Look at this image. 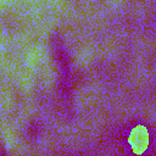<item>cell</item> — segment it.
<instances>
[{
  "label": "cell",
  "mask_w": 156,
  "mask_h": 156,
  "mask_svg": "<svg viewBox=\"0 0 156 156\" xmlns=\"http://www.w3.org/2000/svg\"><path fill=\"white\" fill-rule=\"evenodd\" d=\"M129 144L135 154H143L149 145V132L144 126L135 127L129 135Z\"/></svg>",
  "instance_id": "6da1fadb"
}]
</instances>
